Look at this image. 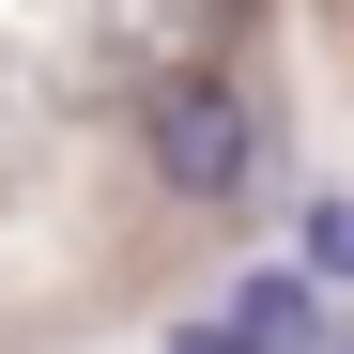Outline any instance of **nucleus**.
Here are the masks:
<instances>
[{
    "instance_id": "nucleus-1",
    "label": "nucleus",
    "mask_w": 354,
    "mask_h": 354,
    "mask_svg": "<svg viewBox=\"0 0 354 354\" xmlns=\"http://www.w3.org/2000/svg\"><path fill=\"white\" fill-rule=\"evenodd\" d=\"M139 139H154V185L185 201V216H247L262 201V93L231 77V62H169L139 93Z\"/></svg>"
},
{
    "instance_id": "nucleus-2",
    "label": "nucleus",
    "mask_w": 354,
    "mask_h": 354,
    "mask_svg": "<svg viewBox=\"0 0 354 354\" xmlns=\"http://www.w3.org/2000/svg\"><path fill=\"white\" fill-rule=\"evenodd\" d=\"M169 354H292V339L262 324V292H231V308H216V324H185V339H169Z\"/></svg>"
},
{
    "instance_id": "nucleus-3",
    "label": "nucleus",
    "mask_w": 354,
    "mask_h": 354,
    "mask_svg": "<svg viewBox=\"0 0 354 354\" xmlns=\"http://www.w3.org/2000/svg\"><path fill=\"white\" fill-rule=\"evenodd\" d=\"M308 277H354V201H308Z\"/></svg>"
},
{
    "instance_id": "nucleus-4",
    "label": "nucleus",
    "mask_w": 354,
    "mask_h": 354,
    "mask_svg": "<svg viewBox=\"0 0 354 354\" xmlns=\"http://www.w3.org/2000/svg\"><path fill=\"white\" fill-rule=\"evenodd\" d=\"M308 354H354V324H324V339H308Z\"/></svg>"
}]
</instances>
